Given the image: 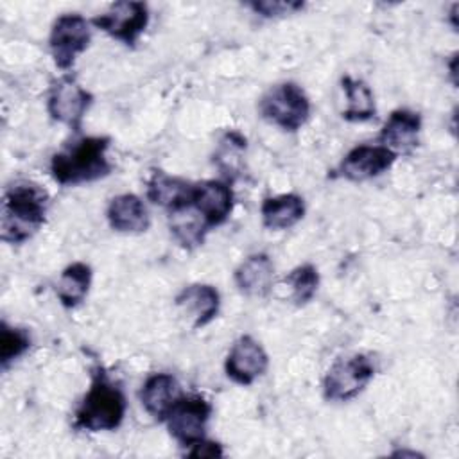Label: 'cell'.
<instances>
[{
  "mask_svg": "<svg viewBox=\"0 0 459 459\" xmlns=\"http://www.w3.org/2000/svg\"><path fill=\"white\" fill-rule=\"evenodd\" d=\"M233 190L228 181L206 179L194 185L192 206L201 213L210 228L224 224L233 212Z\"/></svg>",
  "mask_w": 459,
  "mask_h": 459,
  "instance_id": "obj_12",
  "label": "cell"
},
{
  "mask_svg": "<svg viewBox=\"0 0 459 459\" xmlns=\"http://www.w3.org/2000/svg\"><path fill=\"white\" fill-rule=\"evenodd\" d=\"M169 228L172 237L185 249H194L201 246L206 233L210 231V226L192 204L169 213Z\"/></svg>",
  "mask_w": 459,
  "mask_h": 459,
  "instance_id": "obj_22",
  "label": "cell"
},
{
  "mask_svg": "<svg viewBox=\"0 0 459 459\" xmlns=\"http://www.w3.org/2000/svg\"><path fill=\"white\" fill-rule=\"evenodd\" d=\"M183 394L185 393L181 389V384L174 375L152 373L145 378L142 385L140 402L149 416L158 421H165V418L170 414V411L176 407Z\"/></svg>",
  "mask_w": 459,
  "mask_h": 459,
  "instance_id": "obj_13",
  "label": "cell"
},
{
  "mask_svg": "<svg viewBox=\"0 0 459 459\" xmlns=\"http://www.w3.org/2000/svg\"><path fill=\"white\" fill-rule=\"evenodd\" d=\"M91 23L108 36L133 47L149 25V9L143 2H117L109 11L97 14Z\"/></svg>",
  "mask_w": 459,
  "mask_h": 459,
  "instance_id": "obj_9",
  "label": "cell"
},
{
  "mask_svg": "<svg viewBox=\"0 0 459 459\" xmlns=\"http://www.w3.org/2000/svg\"><path fill=\"white\" fill-rule=\"evenodd\" d=\"M30 348V335L27 330L7 325L0 326V366L7 369L16 359H20Z\"/></svg>",
  "mask_w": 459,
  "mask_h": 459,
  "instance_id": "obj_24",
  "label": "cell"
},
{
  "mask_svg": "<svg viewBox=\"0 0 459 459\" xmlns=\"http://www.w3.org/2000/svg\"><path fill=\"white\" fill-rule=\"evenodd\" d=\"M91 102L93 95L72 74H65L48 90L47 111L52 120L79 131Z\"/></svg>",
  "mask_w": 459,
  "mask_h": 459,
  "instance_id": "obj_7",
  "label": "cell"
},
{
  "mask_svg": "<svg viewBox=\"0 0 459 459\" xmlns=\"http://www.w3.org/2000/svg\"><path fill=\"white\" fill-rule=\"evenodd\" d=\"M91 267L84 262H74L63 269L56 283V294L65 308H75L84 301L91 287Z\"/></svg>",
  "mask_w": 459,
  "mask_h": 459,
  "instance_id": "obj_21",
  "label": "cell"
},
{
  "mask_svg": "<svg viewBox=\"0 0 459 459\" xmlns=\"http://www.w3.org/2000/svg\"><path fill=\"white\" fill-rule=\"evenodd\" d=\"M111 230L118 233H143L151 226V217L143 201L134 194L115 195L106 210Z\"/></svg>",
  "mask_w": 459,
  "mask_h": 459,
  "instance_id": "obj_18",
  "label": "cell"
},
{
  "mask_svg": "<svg viewBox=\"0 0 459 459\" xmlns=\"http://www.w3.org/2000/svg\"><path fill=\"white\" fill-rule=\"evenodd\" d=\"M341 88L346 99V106L342 109V118L348 122H368L377 113L375 95L371 86L351 75H344L341 79Z\"/></svg>",
  "mask_w": 459,
  "mask_h": 459,
  "instance_id": "obj_20",
  "label": "cell"
},
{
  "mask_svg": "<svg viewBox=\"0 0 459 459\" xmlns=\"http://www.w3.org/2000/svg\"><path fill=\"white\" fill-rule=\"evenodd\" d=\"M421 115L412 109H394L380 129V143L398 154H409L420 143Z\"/></svg>",
  "mask_w": 459,
  "mask_h": 459,
  "instance_id": "obj_14",
  "label": "cell"
},
{
  "mask_svg": "<svg viewBox=\"0 0 459 459\" xmlns=\"http://www.w3.org/2000/svg\"><path fill=\"white\" fill-rule=\"evenodd\" d=\"M91 39L90 22L79 13H66L56 18L50 36L48 48L54 65L59 70H70L77 57L88 48Z\"/></svg>",
  "mask_w": 459,
  "mask_h": 459,
  "instance_id": "obj_6",
  "label": "cell"
},
{
  "mask_svg": "<svg viewBox=\"0 0 459 459\" xmlns=\"http://www.w3.org/2000/svg\"><path fill=\"white\" fill-rule=\"evenodd\" d=\"M212 403L201 394H183L165 418L169 434L185 448L204 439L212 416Z\"/></svg>",
  "mask_w": 459,
  "mask_h": 459,
  "instance_id": "obj_8",
  "label": "cell"
},
{
  "mask_svg": "<svg viewBox=\"0 0 459 459\" xmlns=\"http://www.w3.org/2000/svg\"><path fill=\"white\" fill-rule=\"evenodd\" d=\"M127 411L126 394L100 368L91 375V384L82 396L74 418V427L88 432L115 430Z\"/></svg>",
  "mask_w": 459,
  "mask_h": 459,
  "instance_id": "obj_3",
  "label": "cell"
},
{
  "mask_svg": "<svg viewBox=\"0 0 459 459\" xmlns=\"http://www.w3.org/2000/svg\"><path fill=\"white\" fill-rule=\"evenodd\" d=\"M375 377L371 357L355 353L337 359L323 378V396L328 402H350L359 396Z\"/></svg>",
  "mask_w": 459,
  "mask_h": 459,
  "instance_id": "obj_5",
  "label": "cell"
},
{
  "mask_svg": "<svg viewBox=\"0 0 459 459\" xmlns=\"http://www.w3.org/2000/svg\"><path fill=\"white\" fill-rule=\"evenodd\" d=\"M247 5L262 18H280L285 14H294L305 7L303 2H292V0H260V2H249Z\"/></svg>",
  "mask_w": 459,
  "mask_h": 459,
  "instance_id": "obj_26",
  "label": "cell"
},
{
  "mask_svg": "<svg viewBox=\"0 0 459 459\" xmlns=\"http://www.w3.org/2000/svg\"><path fill=\"white\" fill-rule=\"evenodd\" d=\"M260 215L262 224L267 230H289L305 217V201L298 194H280L267 197L260 206Z\"/></svg>",
  "mask_w": 459,
  "mask_h": 459,
  "instance_id": "obj_19",
  "label": "cell"
},
{
  "mask_svg": "<svg viewBox=\"0 0 459 459\" xmlns=\"http://www.w3.org/2000/svg\"><path fill=\"white\" fill-rule=\"evenodd\" d=\"M186 455H190V457H222L224 450H222L221 443L210 441L204 437V439L194 443L192 446H188Z\"/></svg>",
  "mask_w": 459,
  "mask_h": 459,
  "instance_id": "obj_27",
  "label": "cell"
},
{
  "mask_svg": "<svg viewBox=\"0 0 459 459\" xmlns=\"http://www.w3.org/2000/svg\"><path fill=\"white\" fill-rule=\"evenodd\" d=\"M192 194L194 185L190 181L163 170H154L147 181V199L169 213L192 204Z\"/></svg>",
  "mask_w": 459,
  "mask_h": 459,
  "instance_id": "obj_17",
  "label": "cell"
},
{
  "mask_svg": "<svg viewBox=\"0 0 459 459\" xmlns=\"http://www.w3.org/2000/svg\"><path fill=\"white\" fill-rule=\"evenodd\" d=\"M283 283L290 287V298L296 305H307L317 292L319 271L312 264H301L283 278Z\"/></svg>",
  "mask_w": 459,
  "mask_h": 459,
  "instance_id": "obj_23",
  "label": "cell"
},
{
  "mask_svg": "<svg viewBox=\"0 0 459 459\" xmlns=\"http://www.w3.org/2000/svg\"><path fill=\"white\" fill-rule=\"evenodd\" d=\"M310 100L296 82H280L273 86L258 102L264 120L287 133H296L310 118Z\"/></svg>",
  "mask_w": 459,
  "mask_h": 459,
  "instance_id": "obj_4",
  "label": "cell"
},
{
  "mask_svg": "<svg viewBox=\"0 0 459 459\" xmlns=\"http://www.w3.org/2000/svg\"><path fill=\"white\" fill-rule=\"evenodd\" d=\"M108 136H84L56 152L50 160L52 178L65 186L93 183L111 174Z\"/></svg>",
  "mask_w": 459,
  "mask_h": 459,
  "instance_id": "obj_2",
  "label": "cell"
},
{
  "mask_svg": "<svg viewBox=\"0 0 459 459\" xmlns=\"http://www.w3.org/2000/svg\"><path fill=\"white\" fill-rule=\"evenodd\" d=\"M246 151V138L235 131L228 133L222 140H221V145L217 149V154H215V161L219 165V169L230 176V174H235V170L238 169V163H240V158H242V152Z\"/></svg>",
  "mask_w": 459,
  "mask_h": 459,
  "instance_id": "obj_25",
  "label": "cell"
},
{
  "mask_svg": "<svg viewBox=\"0 0 459 459\" xmlns=\"http://www.w3.org/2000/svg\"><path fill=\"white\" fill-rule=\"evenodd\" d=\"M237 289L249 298H265L274 283V264L267 253H253L233 273Z\"/></svg>",
  "mask_w": 459,
  "mask_h": 459,
  "instance_id": "obj_16",
  "label": "cell"
},
{
  "mask_svg": "<svg viewBox=\"0 0 459 459\" xmlns=\"http://www.w3.org/2000/svg\"><path fill=\"white\" fill-rule=\"evenodd\" d=\"M48 192L32 183L18 181L4 192L2 203V240L23 244L45 224Z\"/></svg>",
  "mask_w": 459,
  "mask_h": 459,
  "instance_id": "obj_1",
  "label": "cell"
},
{
  "mask_svg": "<svg viewBox=\"0 0 459 459\" xmlns=\"http://www.w3.org/2000/svg\"><path fill=\"white\" fill-rule=\"evenodd\" d=\"M396 158L398 156L382 143H362L346 152V156L341 160L337 167V176L353 183L368 181L389 170Z\"/></svg>",
  "mask_w": 459,
  "mask_h": 459,
  "instance_id": "obj_11",
  "label": "cell"
},
{
  "mask_svg": "<svg viewBox=\"0 0 459 459\" xmlns=\"http://www.w3.org/2000/svg\"><path fill=\"white\" fill-rule=\"evenodd\" d=\"M269 368V355L264 346L251 335H240L230 348L224 371L238 385H251Z\"/></svg>",
  "mask_w": 459,
  "mask_h": 459,
  "instance_id": "obj_10",
  "label": "cell"
},
{
  "mask_svg": "<svg viewBox=\"0 0 459 459\" xmlns=\"http://www.w3.org/2000/svg\"><path fill=\"white\" fill-rule=\"evenodd\" d=\"M176 307L186 314L194 328L210 325L221 308V294L213 285L192 283L183 287L176 296Z\"/></svg>",
  "mask_w": 459,
  "mask_h": 459,
  "instance_id": "obj_15",
  "label": "cell"
}]
</instances>
